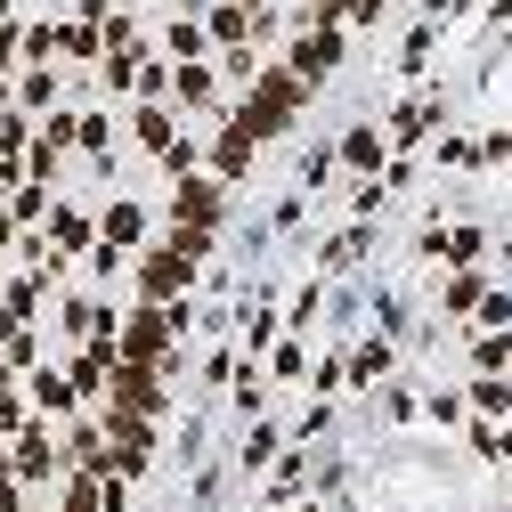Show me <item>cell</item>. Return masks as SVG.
<instances>
[{
	"label": "cell",
	"mask_w": 512,
	"mask_h": 512,
	"mask_svg": "<svg viewBox=\"0 0 512 512\" xmlns=\"http://www.w3.org/2000/svg\"><path fill=\"white\" fill-rule=\"evenodd\" d=\"M342 155H350V163H358V171H374V155H382V139H374V131H358V139H350V147H342Z\"/></svg>",
	"instance_id": "277c9868"
},
{
	"label": "cell",
	"mask_w": 512,
	"mask_h": 512,
	"mask_svg": "<svg viewBox=\"0 0 512 512\" xmlns=\"http://www.w3.org/2000/svg\"><path fill=\"white\" fill-rule=\"evenodd\" d=\"M269 374H277V382H293V374H301V342H277V358H269Z\"/></svg>",
	"instance_id": "5b68a950"
},
{
	"label": "cell",
	"mask_w": 512,
	"mask_h": 512,
	"mask_svg": "<svg viewBox=\"0 0 512 512\" xmlns=\"http://www.w3.org/2000/svg\"><path fill=\"white\" fill-rule=\"evenodd\" d=\"M480 293H488L480 277H456V285H447V309H456V317H472V309H480Z\"/></svg>",
	"instance_id": "6da1fadb"
},
{
	"label": "cell",
	"mask_w": 512,
	"mask_h": 512,
	"mask_svg": "<svg viewBox=\"0 0 512 512\" xmlns=\"http://www.w3.org/2000/svg\"><path fill=\"white\" fill-rule=\"evenodd\" d=\"M382 366H391V350H382V342H366V350H358V358H350V382H374V374H382Z\"/></svg>",
	"instance_id": "7a4b0ae2"
},
{
	"label": "cell",
	"mask_w": 512,
	"mask_h": 512,
	"mask_svg": "<svg viewBox=\"0 0 512 512\" xmlns=\"http://www.w3.org/2000/svg\"><path fill=\"white\" fill-rule=\"evenodd\" d=\"M472 317H480V326H512V293H480Z\"/></svg>",
	"instance_id": "3957f363"
}]
</instances>
